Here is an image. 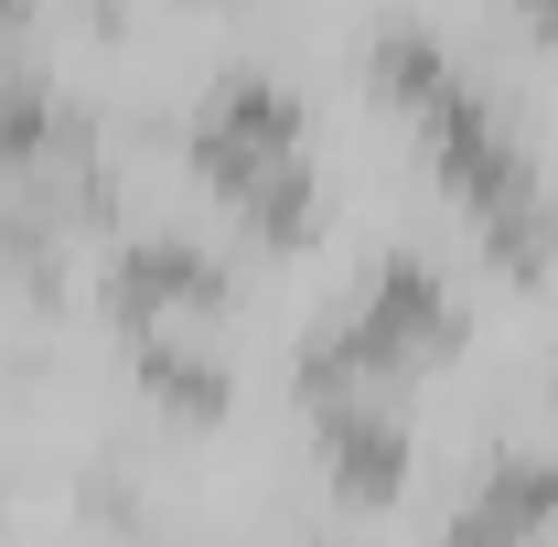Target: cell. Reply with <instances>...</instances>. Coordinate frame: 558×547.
Listing matches in <instances>:
<instances>
[{"label": "cell", "mask_w": 558, "mask_h": 547, "mask_svg": "<svg viewBox=\"0 0 558 547\" xmlns=\"http://www.w3.org/2000/svg\"><path fill=\"white\" fill-rule=\"evenodd\" d=\"M183 139H194V172L258 236H312L323 194H312V161H301V97H290V75L215 65V86H205V108H194Z\"/></svg>", "instance_id": "obj_2"}, {"label": "cell", "mask_w": 558, "mask_h": 547, "mask_svg": "<svg viewBox=\"0 0 558 547\" xmlns=\"http://www.w3.org/2000/svg\"><path fill=\"white\" fill-rule=\"evenodd\" d=\"M0 279L54 290V226H44L33 205H11V194H0Z\"/></svg>", "instance_id": "obj_8"}, {"label": "cell", "mask_w": 558, "mask_h": 547, "mask_svg": "<svg viewBox=\"0 0 558 547\" xmlns=\"http://www.w3.org/2000/svg\"><path fill=\"white\" fill-rule=\"evenodd\" d=\"M365 65H376V86L429 130V161H440V183L473 205V226L494 236V258H505V269H537L558 247V205H548V183H537V161L515 150L505 108L484 97V75L451 65V44H440L429 22H376V33H365Z\"/></svg>", "instance_id": "obj_1"}, {"label": "cell", "mask_w": 558, "mask_h": 547, "mask_svg": "<svg viewBox=\"0 0 558 547\" xmlns=\"http://www.w3.org/2000/svg\"><path fill=\"white\" fill-rule=\"evenodd\" d=\"M548 526H558V462L548 451H505V462L473 483V505L451 515L440 547H537Z\"/></svg>", "instance_id": "obj_6"}, {"label": "cell", "mask_w": 558, "mask_h": 547, "mask_svg": "<svg viewBox=\"0 0 558 547\" xmlns=\"http://www.w3.org/2000/svg\"><path fill=\"white\" fill-rule=\"evenodd\" d=\"M537 22H548V33H558V11H537Z\"/></svg>", "instance_id": "obj_9"}, {"label": "cell", "mask_w": 558, "mask_h": 547, "mask_svg": "<svg viewBox=\"0 0 558 547\" xmlns=\"http://www.w3.org/2000/svg\"><path fill=\"white\" fill-rule=\"evenodd\" d=\"M130 354H140V376H150L172 409H194V418L226 409V354H215V343H194V333H130Z\"/></svg>", "instance_id": "obj_7"}, {"label": "cell", "mask_w": 558, "mask_h": 547, "mask_svg": "<svg viewBox=\"0 0 558 547\" xmlns=\"http://www.w3.org/2000/svg\"><path fill=\"white\" fill-rule=\"evenodd\" d=\"M451 343H462V301H451V279L429 269L418 247H387V258L365 269V290L301 343V387H312V409H323V398L387 387L398 365H429V354H451Z\"/></svg>", "instance_id": "obj_3"}, {"label": "cell", "mask_w": 558, "mask_h": 547, "mask_svg": "<svg viewBox=\"0 0 558 547\" xmlns=\"http://www.w3.org/2000/svg\"><path fill=\"white\" fill-rule=\"evenodd\" d=\"M323 462H333V494H344V505H387V494L409 483V429L387 409V387L323 398Z\"/></svg>", "instance_id": "obj_5"}, {"label": "cell", "mask_w": 558, "mask_h": 547, "mask_svg": "<svg viewBox=\"0 0 558 547\" xmlns=\"http://www.w3.org/2000/svg\"><path fill=\"white\" fill-rule=\"evenodd\" d=\"M226 301H236V269L215 258L205 236L150 226V236H130V247L108 258V312H119L130 333H183L194 312H226Z\"/></svg>", "instance_id": "obj_4"}]
</instances>
